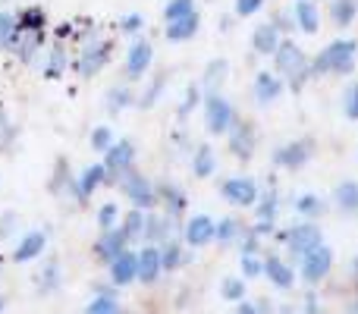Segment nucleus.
<instances>
[{
	"label": "nucleus",
	"mask_w": 358,
	"mask_h": 314,
	"mask_svg": "<svg viewBox=\"0 0 358 314\" xmlns=\"http://www.w3.org/2000/svg\"><path fill=\"white\" fill-rule=\"evenodd\" d=\"M271 60H273V73L283 76L286 88H292V92H302L305 82L315 79V76H311V57L305 54L292 38H283V41H280L277 54H273Z\"/></svg>",
	"instance_id": "f257e3e1"
},
{
	"label": "nucleus",
	"mask_w": 358,
	"mask_h": 314,
	"mask_svg": "<svg viewBox=\"0 0 358 314\" xmlns=\"http://www.w3.org/2000/svg\"><path fill=\"white\" fill-rule=\"evenodd\" d=\"M358 63L355 38H336L317 57H311V76H352Z\"/></svg>",
	"instance_id": "f03ea898"
},
{
	"label": "nucleus",
	"mask_w": 358,
	"mask_h": 314,
	"mask_svg": "<svg viewBox=\"0 0 358 314\" xmlns=\"http://www.w3.org/2000/svg\"><path fill=\"white\" fill-rule=\"evenodd\" d=\"M117 189H120V195H123L126 201H129L132 208H138V210H155L157 204H161V198H157V185L151 183L142 170H136V166L120 176Z\"/></svg>",
	"instance_id": "7ed1b4c3"
},
{
	"label": "nucleus",
	"mask_w": 358,
	"mask_h": 314,
	"mask_svg": "<svg viewBox=\"0 0 358 314\" xmlns=\"http://www.w3.org/2000/svg\"><path fill=\"white\" fill-rule=\"evenodd\" d=\"M201 110H204V129H208L210 138H220V136L227 138V132L233 129V123L239 120V113H236L233 101L223 98V92L204 94Z\"/></svg>",
	"instance_id": "20e7f679"
},
{
	"label": "nucleus",
	"mask_w": 358,
	"mask_h": 314,
	"mask_svg": "<svg viewBox=\"0 0 358 314\" xmlns=\"http://www.w3.org/2000/svg\"><path fill=\"white\" fill-rule=\"evenodd\" d=\"M317 155V142L315 138H292V142L286 145H277L271 155V164L277 166V170H302V166H308L311 160Z\"/></svg>",
	"instance_id": "39448f33"
},
{
	"label": "nucleus",
	"mask_w": 358,
	"mask_h": 314,
	"mask_svg": "<svg viewBox=\"0 0 358 314\" xmlns=\"http://www.w3.org/2000/svg\"><path fill=\"white\" fill-rule=\"evenodd\" d=\"M151 66H155V44L142 35L132 38L129 50H126V60H123V79L129 85L132 82H142L151 73Z\"/></svg>",
	"instance_id": "423d86ee"
},
{
	"label": "nucleus",
	"mask_w": 358,
	"mask_h": 314,
	"mask_svg": "<svg viewBox=\"0 0 358 314\" xmlns=\"http://www.w3.org/2000/svg\"><path fill=\"white\" fill-rule=\"evenodd\" d=\"M101 157H104L101 164H104V170H107V185H117L120 176H123V173H129L132 166H136L138 148H136V142H132V138H117V142L110 145V151H104Z\"/></svg>",
	"instance_id": "0eeeda50"
},
{
	"label": "nucleus",
	"mask_w": 358,
	"mask_h": 314,
	"mask_svg": "<svg viewBox=\"0 0 358 314\" xmlns=\"http://www.w3.org/2000/svg\"><path fill=\"white\" fill-rule=\"evenodd\" d=\"M113 57V41L110 38H94V41H85L79 50V63H76V73L82 79H94L101 69L110 63Z\"/></svg>",
	"instance_id": "6e6552de"
},
{
	"label": "nucleus",
	"mask_w": 358,
	"mask_h": 314,
	"mask_svg": "<svg viewBox=\"0 0 358 314\" xmlns=\"http://www.w3.org/2000/svg\"><path fill=\"white\" fill-rule=\"evenodd\" d=\"M283 239H286V252L292 255V258H299L302 261L305 255L311 252V248H317V245H324V229L317 227L315 220H299L296 227H289L283 233Z\"/></svg>",
	"instance_id": "1a4fd4ad"
},
{
	"label": "nucleus",
	"mask_w": 358,
	"mask_h": 314,
	"mask_svg": "<svg viewBox=\"0 0 358 314\" xmlns=\"http://www.w3.org/2000/svg\"><path fill=\"white\" fill-rule=\"evenodd\" d=\"M227 148L242 164H248L255 157V151H258V129H255L252 120H242V117L236 120L233 129L227 132Z\"/></svg>",
	"instance_id": "9d476101"
},
{
	"label": "nucleus",
	"mask_w": 358,
	"mask_h": 314,
	"mask_svg": "<svg viewBox=\"0 0 358 314\" xmlns=\"http://www.w3.org/2000/svg\"><path fill=\"white\" fill-rule=\"evenodd\" d=\"M334 248L324 242V245H317V248H311L308 255H305L302 261H299V273H302V280L308 286H317L321 280H327L330 277V271H334Z\"/></svg>",
	"instance_id": "9b49d317"
},
{
	"label": "nucleus",
	"mask_w": 358,
	"mask_h": 314,
	"mask_svg": "<svg viewBox=\"0 0 358 314\" xmlns=\"http://www.w3.org/2000/svg\"><path fill=\"white\" fill-rule=\"evenodd\" d=\"M220 195H223V201L233 204V208H255L261 189L252 176H229L220 183Z\"/></svg>",
	"instance_id": "f8f14e48"
},
{
	"label": "nucleus",
	"mask_w": 358,
	"mask_h": 314,
	"mask_svg": "<svg viewBox=\"0 0 358 314\" xmlns=\"http://www.w3.org/2000/svg\"><path fill=\"white\" fill-rule=\"evenodd\" d=\"M252 94H255V104L258 107H273L286 94V79L277 76L273 69H258L255 82H252Z\"/></svg>",
	"instance_id": "ddd939ff"
},
{
	"label": "nucleus",
	"mask_w": 358,
	"mask_h": 314,
	"mask_svg": "<svg viewBox=\"0 0 358 314\" xmlns=\"http://www.w3.org/2000/svg\"><path fill=\"white\" fill-rule=\"evenodd\" d=\"M214 233H217V220L208 214H195L182 223V245L189 248H204L214 242Z\"/></svg>",
	"instance_id": "4468645a"
},
{
	"label": "nucleus",
	"mask_w": 358,
	"mask_h": 314,
	"mask_svg": "<svg viewBox=\"0 0 358 314\" xmlns=\"http://www.w3.org/2000/svg\"><path fill=\"white\" fill-rule=\"evenodd\" d=\"M101 185H107V170H104V164L98 160V164H88L85 170L76 176V204L85 208L88 198H92Z\"/></svg>",
	"instance_id": "2eb2a0df"
},
{
	"label": "nucleus",
	"mask_w": 358,
	"mask_h": 314,
	"mask_svg": "<svg viewBox=\"0 0 358 314\" xmlns=\"http://www.w3.org/2000/svg\"><path fill=\"white\" fill-rule=\"evenodd\" d=\"M129 245L132 242H129V236L123 233V227H113V229H107V233L98 236V242H94V258L110 264V261L117 258V255H123Z\"/></svg>",
	"instance_id": "dca6fc26"
},
{
	"label": "nucleus",
	"mask_w": 358,
	"mask_h": 314,
	"mask_svg": "<svg viewBox=\"0 0 358 314\" xmlns=\"http://www.w3.org/2000/svg\"><path fill=\"white\" fill-rule=\"evenodd\" d=\"M280 41H283V31H280L271 19H267V22H258L252 29V50L258 57H273L280 48Z\"/></svg>",
	"instance_id": "f3484780"
},
{
	"label": "nucleus",
	"mask_w": 358,
	"mask_h": 314,
	"mask_svg": "<svg viewBox=\"0 0 358 314\" xmlns=\"http://www.w3.org/2000/svg\"><path fill=\"white\" fill-rule=\"evenodd\" d=\"M110 283L113 286H129L138 280V252H132V248H126L123 255H117V258L110 261Z\"/></svg>",
	"instance_id": "a211bd4d"
},
{
	"label": "nucleus",
	"mask_w": 358,
	"mask_h": 314,
	"mask_svg": "<svg viewBox=\"0 0 358 314\" xmlns=\"http://www.w3.org/2000/svg\"><path fill=\"white\" fill-rule=\"evenodd\" d=\"M173 223H176V217L148 210V217H145V236H142V239L148 242V245H164L167 239H173Z\"/></svg>",
	"instance_id": "6ab92c4d"
},
{
	"label": "nucleus",
	"mask_w": 358,
	"mask_h": 314,
	"mask_svg": "<svg viewBox=\"0 0 358 314\" xmlns=\"http://www.w3.org/2000/svg\"><path fill=\"white\" fill-rule=\"evenodd\" d=\"M201 31V13H189L182 19H173V22H164V38L170 44H185Z\"/></svg>",
	"instance_id": "aec40b11"
},
{
	"label": "nucleus",
	"mask_w": 358,
	"mask_h": 314,
	"mask_svg": "<svg viewBox=\"0 0 358 314\" xmlns=\"http://www.w3.org/2000/svg\"><path fill=\"white\" fill-rule=\"evenodd\" d=\"M164 273V264H161V245H148L145 242L142 248H138V280H142L145 286L157 283Z\"/></svg>",
	"instance_id": "412c9836"
},
{
	"label": "nucleus",
	"mask_w": 358,
	"mask_h": 314,
	"mask_svg": "<svg viewBox=\"0 0 358 314\" xmlns=\"http://www.w3.org/2000/svg\"><path fill=\"white\" fill-rule=\"evenodd\" d=\"M44 248H48V233H44V229H29V233L19 239L16 252H13V261H16V264H29V261L41 258Z\"/></svg>",
	"instance_id": "4be33fe9"
},
{
	"label": "nucleus",
	"mask_w": 358,
	"mask_h": 314,
	"mask_svg": "<svg viewBox=\"0 0 358 314\" xmlns=\"http://www.w3.org/2000/svg\"><path fill=\"white\" fill-rule=\"evenodd\" d=\"M292 19L302 35H317L321 31V6L315 0H296L292 3Z\"/></svg>",
	"instance_id": "5701e85b"
},
{
	"label": "nucleus",
	"mask_w": 358,
	"mask_h": 314,
	"mask_svg": "<svg viewBox=\"0 0 358 314\" xmlns=\"http://www.w3.org/2000/svg\"><path fill=\"white\" fill-rule=\"evenodd\" d=\"M129 107H136V92H132L129 82H117V85L107 88L104 110L110 113V117H120V113H126Z\"/></svg>",
	"instance_id": "b1692460"
},
{
	"label": "nucleus",
	"mask_w": 358,
	"mask_h": 314,
	"mask_svg": "<svg viewBox=\"0 0 358 314\" xmlns=\"http://www.w3.org/2000/svg\"><path fill=\"white\" fill-rule=\"evenodd\" d=\"M227 76H229V60H227V57H214V60L204 66L198 85H201L204 94H217L223 85H227Z\"/></svg>",
	"instance_id": "393cba45"
},
{
	"label": "nucleus",
	"mask_w": 358,
	"mask_h": 314,
	"mask_svg": "<svg viewBox=\"0 0 358 314\" xmlns=\"http://www.w3.org/2000/svg\"><path fill=\"white\" fill-rule=\"evenodd\" d=\"M334 208L346 217L358 214V179H343V183L334 185V195H330Z\"/></svg>",
	"instance_id": "a878e982"
},
{
	"label": "nucleus",
	"mask_w": 358,
	"mask_h": 314,
	"mask_svg": "<svg viewBox=\"0 0 358 314\" xmlns=\"http://www.w3.org/2000/svg\"><path fill=\"white\" fill-rule=\"evenodd\" d=\"M264 277L271 280L277 290H292V286H296V271H292V264L283 261L280 255L264 258Z\"/></svg>",
	"instance_id": "bb28decb"
},
{
	"label": "nucleus",
	"mask_w": 358,
	"mask_h": 314,
	"mask_svg": "<svg viewBox=\"0 0 358 314\" xmlns=\"http://www.w3.org/2000/svg\"><path fill=\"white\" fill-rule=\"evenodd\" d=\"M292 210H296L302 220H321V217L330 210V204L324 201L321 195H315V192H302V195L292 201Z\"/></svg>",
	"instance_id": "cd10ccee"
},
{
	"label": "nucleus",
	"mask_w": 358,
	"mask_h": 314,
	"mask_svg": "<svg viewBox=\"0 0 358 314\" xmlns=\"http://www.w3.org/2000/svg\"><path fill=\"white\" fill-rule=\"evenodd\" d=\"M157 198H161V204H164V214H170V217H179L185 210V204H189L185 192L179 189L176 183H161L157 185Z\"/></svg>",
	"instance_id": "c85d7f7f"
},
{
	"label": "nucleus",
	"mask_w": 358,
	"mask_h": 314,
	"mask_svg": "<svg viewBox=\"0 0 358 314\" xmlns=\"http://www.w3.org/2000/svg\"><path fill=\"white\" fill-rule=\"evenodd\" d=\"M217 173V155L210 145H198L192 151V176L195 179H210Z\"/></svg>",
	"instance_id": "c756f323"
},
{
	"label": "nucleus",
	"mask_w": 358,
	"mask_h": 314,
	"mask_svg": "<svg viewBox=\"0 0 358 314\" xmlns=\"http://www.w3.org/2000/svg\"><path fill=\"white\" fill-rule=\"evenodd\" d=\"M164 88H167V73H155L148 85L142 88V94H136V107L138 110H155L161 94H164Z\"/></svg>",
	"instance_id": "7c9ffc66"
},
{
	"label": "nucleus",
	"mask_w": 358,
	"mask_h": 314,
	"mask_svg": "<svg viewBox=\"0 0 358 314\" xmlns=\"http://www.w3.org/2000/svg\"><path fill=\"white\" fill-rule=\"evenodd\" d=\"M358 19V0H330V22L334 29L346 31Z\"/></svg>",
	"instance_id": "2f4dec72"
},
{
	"label": "nucleus",
	"mask_w": 358,
	"mask_h": 314,
	"mask_svg": "<svg viewBox=\"0 0 358 314\" xmlns=\"http://www.w3.org/2000/svg\"><path fill=\"white\" fill-rule=\"evenodd\" d=\"M277 214H280V192L273 185H267V192L258 195V204H255V217L258 220H273L277 223Z\"/></svg>",
	"instance_id": "473e14b6"
},
{
	"label": "nucleus",
	"mask_w": 358,
	"mask_h": 314,
	"mask_svg": "<svg viewBox=\"0 0 358 314\" xmlns=\"http://www.w3.org/2000/svg\"><path fill=\"white\" fill-rule=\"evenodd\" d=\"M19 31H22V29H19L16 13L0 10V50H3V54H10V50H13V44H16Z\"/></svg>",
	"instance_id": "72a5a7b5"
},
{
	"label": "nucleus",
	"mask_w": 358,
	"mask_h": 314,
	"mask_svg": "<svg viewBox=\"0 0 358 314\" xmlns=\"http://www.w3.org/2000/svg\"><path fill=\"white\" fill-rule=\"evenodd\" d=\"M242 233H245V223L242 220H236V217H220V220H217L214 242H220V245H233V242L242 239Z\"/></svg>",
	"instance_id": "f704fd0d"
},
{
	"label": "nucleus",
	"mask_w": 358,
	"mask_h": 314,
	"mask_svg": "<svg viewBox=\"0 0 358 314\" xmlns=\"http://www.w3.org/2000/svg\"><path fill=\"white\" fill-rule=\"evenodd\" d=\"M145 217H148V210H138V208H129L123 214L120 227H123V233L129 236V242H138L145 236Z\"/></svg>",
	"instance_id": "c9c22d12"
},
{
	"label": "nucleus",
	"mask_w": 358,
	"mask_h": 314,
	"mask_svg": "<svg viewBox=\"0 0 358 314\" xmlns=\"http://www.w3.org/2000/svg\"><path fill=\"white\" fill-rule=\"evenodd\" d=\"M182 261H189V255H185V248H182V242H176V239H167L161 245V264H164V271H176Z\"/></svg>",
	"instance_id": "e433bc0d"
},
{
	"label": "nucleus",
	"mask_w": 358,
	"mask_h": 314,
	"mask_svg": "<svg viewBox=\"0 0 358 314\" xmlns=\"http://www.w3.org/2000/svg\"><path fill=\"white\" fill-rule=\"evenodd\" d=\"M19 19V29L22 31H41L44 25H48V16H44L41 6H25L22 13H16Z\"/></svg>",
	"instance_id": "4c0bfd02"
},
{
	"label": "nucleus",
	"mask_w": 358,
	"mask_h": 314,
	"mask_svg": "<svg viewBox=\"0 0 358 314\" xmlns=\"http://www.w3.org/2000/svg\"><path fill=\"white\" fill-rule=\"evenodd\" d=\"M66 73V48L63 44H54L48 54V66H44V79H60Z\"/></svg>",
	"instance_id": "58836bf2"
},
{
	"label": "nucleus",
	"mask_w": 358,
	"mask_h": 314,
	"mask_svg": "<svg viewBox=\"0 0 358 314\" xmlns=\"http://www.w3.org/2000/svg\"><path fill=\"white\" fill-rule=\"evenodd\" d=\"M113 142H117V132H113V126H94L92 136H88V145H92L94 155H104V151H110Z\"/></svg>",
	"instance_id": "ea45409f"
},
{
	"label": "nucleus",
	"mask_w": 358,
	"mask_h": 314,
	"mask_svg": "<svg viewBox=\"0 0 358 314\" xmlns=\"http://www.w3.org/2000/svg\"><path fill=\"white\" fill-rule=\"evenodd\" d=\"M340 110L349 123H358V82H349L343 88V98H340Z\"/></svg>",
	"instance_id": "a19ab883"
},
{
	"label": "nucleus",
	"mask_w": 358,
	"mask_h": 314,
	"mask_svg": "<svg viewBox=\"0 0 358 314\" xmlns=\"http://www.w3.org/2000/svg\"><path fill=\"white\" fill-rule=\"evenodd\" d=\"M201 101H204L201 85H198V82H189V88H185V94H182V104H179L176 117H179V120H185L192 110H195V107H201Z\"/></svg>",
	"instance_id": "79ce46f5"
},
{
	"label": "nucleus",
	"mask_w": 358,
	"mask_h": 314,
	"mask_svg": "<svg viewBox=\"0 0 358 314\" xmlns=\"http://www.w3.org/2000/svg\"><path fill=\"white\" fill-rule=\"evenodd\" d=\"M189 13H198L195 0H167L161 16H164V22H173V19H182V16H189Z\"/></svg>",
	"instance_id": "37998d69"
},
{
	"label": "nucleus",
	"mask_w": 358,
	"mask_h": 314,
	"mask_svg": "<svg viewBox=\"0 0 358 314\" xmlns=\"http://www.w3.org/2000/svg\"><path fill=\"white\" fill-rule=\"evenodd\" d=\"M120 220H123V214H120V204L117 201H104L98 208V229H101V233L120 227Z\"/></svg>",
	"instance_id": "c03bdc74"
},
{
	"label": "nucleus",
	"mask_w": 358,
	"mask_h": 314,
	"mask_svg": "<svg viewBox=\"0 0 358 314\" xmlns=\"http://www.w3.org/2000/svg\"><path fill=\"white\" fill-rule=\"evenodd\" d=\"M220 296L227 302H242L245 299V277H227L220 283Z\"/></svg>",
	"instance_id": "a18cd8bd"
},
{
	"label": "nucleus",
	"mask_w": 358,
	"mask_h": 314,
	"mask_svg": "<svg viewBox=\"0 0 358 314\" xmlns=\"http://www.w3.org/2000/svg\"><path fill=\"white\" fill-rule=\"evenodd\" d=\"M145 31V13H126L120 19V35H129V38H138Z\"/></svg>",
	"instance_id": "49530a36"
},
{
	"label": "nucleus",
	"mask_w": 358,
	"mask_h": 314,
	"mask_svg": "<svg viewBox=\"0 0 358 314\" xmlns=\"http://www.w3.org/2000/svg\"><path fill=\"white\" fill-rule=\"evenodd\" d=\"M239 267H242V277H245V280L264 277V261H261L258 255H242V258H239Z\"/></svg>",
	"instance_id": "de8ad7c7"
},
{
	"label": "nucleus",
	"mask_w": 358,
	"mask_h": 314,
	"mask_svg": "<svg viewBox=\"0 0 358 314\" xmlns=\"http://www.w3.org/2000/svg\"><path fill=\"white\" fill-rule=\"evenodd\" d=\"M267 6V0H233V13L239 19H252V16H258L261 10Z\"/></svg>",
	"instance_id": "09e8293b"
},
{
	"label": "nucleus",
	"mask_w": 358,
	"mask_h": 314,
	"mask_svg": "<svg viewBox=\"0 0 358 314\" xmlns=\"http://www.w3.org/2000/svg\"><path fill=\"white\" fill-rule=\"evenodd\" d=\"M16 229H19V214L16 210H3L0 214V239H10Z\"/></svg>",
	"instance_id": "8fccbe9b"
},
{
	"label": "nucleus",
	"mask_w": 358,
	"mask_h": 314,
	"mask_svg": "<svg viewBox=\"0 0 358 314\" xmlns=\"http://www.w3.org/2000/svg\"><path fill=\"white\" fill-rule=\"evenodd\" d=\"M271 22L277 25L280 31H289V29H296V19H292V10H286V13H273V16H271Z\"/></svg>",
	"instance_id": "3c124183"
},
{
	"label": "nucleus",
	"mask_w": 358,
	"mask_h": 314,
	"mask_svg": "<svg viewBox=\"0 0 358 314\" xmlns=\"http://www.w3.org/2000/svg\"><path fill=\"white\" fill-rule=\"evenodd\" d=\"M57 271H60V264H57V261H50V264H48V271L41 273V277H44L41 292H50V290H54V286H57Z\"/></svg>",
	"instance_id": "603ef678"
},
{
	"label": "nucleus",
	"mask_w": 358,
	"mask_h": 314,
	"mask_svg": "<svg viewBox=\"0 0 358 314\" xmlns=\"http://www.w3.org/2000/svg\"><path fill=\"white\" fill-rule=\"evenodd\" d=\"M273 227H277V223H273V220H258L252 229L261 236V239H264V236H271V233H273Z\"/></svg>",
	"instance_id": "864d4df0"
},
{
	"label": "nucleus",
	"mask_w": 358,
	"mask_h": 314,
	"mask_svg": "<svg viewBox=\"0 0 358 314\" xmlns=\"http://www.w3.org/2000/svg\"><path fill=\"white\" fill-rule=\"evenodd\" d=\"M236 314H261V311L255 302H245V299H242V302H236Z\"/></svg>",
	"instance_id": "5fc2aeb1"
},
{
	"label": "nucleus",
	"mask_w": 358,
	"mask_h": 314,
	"mask_svg": "<svg viewBox=\"0 0 358 314\" xmlns=\"http://www.w3.org/2000/svg\"><path fill=\"white\" fill-rule=\"evenodd\" d=\"M3 308H6V299H3V296H0V314H3Z\"/></svg>",
	"instance_id": "6e6d98bb"
},
{
	"label": "nucleus",
	"mask_w": 358,
	"mask_h": 314,
	"mask_svg": "<svg viewBox=\"0 0 358 314\" xmlns=\"http://www.w3.org/2000/svg\"><path fill=\"white\" fill-rule=\"evenodd\" d=\"M107 314H120V308H117V311H107Z\"/></svg>",
	"instance_id": "4d7b16f0"
},
{
	"label": "nucleus",
	"mask_w": 358,
	"mask_h": 314,
	"mask_svg": "<svg viewBox=\"0 0 358 314\" xmlns=\"http://www.w3.org/2000/svg\"><path fill=\"white\" fill-rule=\"evenodd\" d=\"M355 286H358V277H355Z\"/></svg>",
	"instance_id": "13d9d810"
}]
</instances>
